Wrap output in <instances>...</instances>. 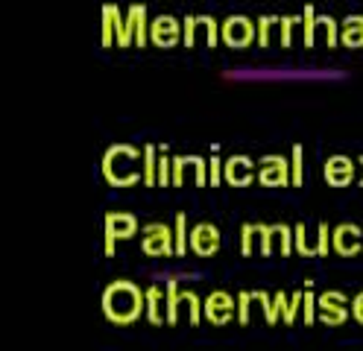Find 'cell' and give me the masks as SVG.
<instances>
[{
    "label": "cell",
    "mask_w": 363,
    "mask_h": 351,
    "mask_svg": "<svg viewBox=\"0 0 363 351\" xmlns=\"http://www.w3.org/2000/svg\"><path fill=\"white\" fill-rule=\"evenodd\" d=\"M103 313L115 325H129L147 313V290H141L135 281L118 278L103 290Z\"/></svg>",
    "instance_id": "1"
},
{
    "label": "cell",
    "mask_w": 363,
    "mask_h": 351,
    "mask_svg": "<svg viewBox=\"0 0 363 351\" xmlns=\"http://www.w3.org/2000/svg\"><path fill=\"white\" fill-rule=\"evenodd\" d=\"M103 176L115 187H129L144 182V147L132 144H115L103 155Z\"/></svg>",
    "instance_id": "2"
},
{
    "label": "cell",
    "mask_w": 363,
    "mask_h": 351,
    "mask_svg": "<svg viewBox=\"0 0 363 351\" xmlns=\"http://www.w3.org/2000/svg\"><path fill=\"white\" fill-rule=\"evenodd\" d=\"M305 47H316L320 44V38L328 44V47H334L337 41H340V21H334L331 15H316V9L308 4L305 6Z\"/></svg>",
    "instance_id": "3"
},
{
    "label": "cell",
    "mask_w": 363,
    "mask_h": 351,
    "mask_svg": "<svg viewBox=\"0 0 363 351\" xmlns=\"http://www.w3.org/2000/svg\"><path fill=\"white\" fill-rule=\"evenodd\" d=\"M182 41L185 47H196V44H206V47H214L220 41V21H214L211 15H188L182 21Z\"/></svg>",
    "instance_id": "4"
},
{
    "label": "cell",
    "mask_w": 363,
    "mask_h": 351,
    "mask_svg": "<svg viewBox=\"0 0 363 351\" xmlns=\"http://www.w3.org/2000/svg\"><path fill=\"white\" fill-rule=\"evenodd\" d=\"M141 252L144 255H158L170 257L176 255V234L167 223H147L141 228Z\"/></svg>",
    "instance_id": "5"
},
{
    "label": "cell",
    "mask_w": 363,
    "mask_h": 351,
    "mask_svg": "<svg viewBox=\"0 0 363 351\" xmlns=\"http://www.w3.org/2000/svg\"><path fill=\"white\" fill-rule=\"evenodd\" d=\"M258 38V27L252 18L246 15H229L225 21H220V41L229 47H246Z\"/></svg>",
    "instance_id": "6"
},
{
    "label": "cell",
    "mask_w": 363,
    "mask_h": 351,
    "mask_svg": "<svg viewBox=\"0 0 363 351\" xmlns=\"http://www.w3.org/2000/svg\"><path fill=\"white\" fill-rule=\"evenodd\" d=\"M258 182L267 184V187H284V184H293V167L284 155H276L269 152L258 161Z\"/></svg>",
    "instance_id": "7"
},
{
    "label": "cell",
    "mask_w": 363,
    "mask_h": 351,
    "mask_svg": "<svg viewBox=\"0 0 363 351\" xmlns=\"http://www.w3.org/2000/svg\"><path fill=\"white\" fill-rule=\"evenodd\" d=\"M349 299L343 290H325L316 296V311H320V322L323 325H343L349 319Z\"/></svg>",
    "instance_id": "8"
},
{
    "label": "cell",
    "mask_w": 363,
    "mask_h": 351,
    "mask_svg": "<svg viewBox=\"0 0 363 351\" xmlns=\"http://www.w3.org/2000/svg\"><path fill=\"white\" fill-rule=\"evenodd\" d=\"M182 33H185V27L173 15H158L150 21V41L155 47H176L182 41Z\"/></svg>",
    "instance_id": "9"
},
{
    "label": "cell",
    "mask_w": 363,
    "mask_h": 351,
    "mask_svg": "<svg viewBox=\"0 0 363 351\" xmlns=\"http://www.w3.org/2000/svg\"><path fill=\"white\" fill-rule=\"evenodd\" d=\"M202 301H206V319L211 325H225L232 316H238V304L225 290H211Z\"/></svg>",
    "instance_id": "10"
},
{
    "label": "cell",
    "mask_w": 363,
    "mask_h": 351,
    "mask_svg": "<svg viewBox=\"0 0 363 351\" xmlns=\"http://www.w3.org/2000/svg\"><path fill=\"white\" fill-rule=\"evenodd\" d=\"M258 176V164L249 155H229L223 164V182H229L235 187H243Z\"/></svg>",
    "instance_id": "11"
},
{
    "label": "cell",
    "mask_w": 363,
    "mask_h": 351,
    "mask_svg": "<svg viewBox=\"0 0 363 351\" xmlns=\"http://www.w3.org/2000/svg\"><path fill=\"white\" fill-rule=\"evenodd\" d=\"M220 243H223V238H220V228L214 223H196L191 228V249L196 255L211 257L220 252Z\"/></svg>",
    "instance_id": "12"
},
{
    "label": "cell",
    "mask_w": 363,
    "mask_h": 351,
    "mask_svg": "<svg viewBox=\"0 0 363 351\" xmlns=\"http://www.w3.org/2000/svg\"><path fill=\"white\" fill-rule=\"evenodd\" d=\"M331 240L340 255H357L363 249V228L357 223H340L331 231Z\"/></svg>",
    "instance_id": "13"
},
{
    "label": "cell",
    "mask_w": 363,
    "mask_h": 351,
    "mask_svg": "<svg viewBox=\"0 0 363 351\" xmlns=\"http://www.w3.org/2000/svg\"><path fill=\"white\" fill-rule=\"evenodd\" d=\"M354 167H357V164H354L349 155H328L323 173H325V182H328V184L346 187V184L354 182Z\"/></svg>",
    "instance_id": "14"
},
{
    "label": "cell",
    "mask_w": 363,
    "mask_h": 351,
    "mask_svg": "<svg viewBox=\"0 0 363 351\" xmlns=\"http://www.w3.org/2000/svg\"><path fill=\"white\" fill-rule=\"evenodd\" d=\"M106 231H111L121 240L135 238V234H138V217L129 214V211H108L106 214Z\"/></svg>",
    "instance_id": "15"
},
{
    "label": "cell",
    "mask_w": 363,
    "mask_h": 351,
    "mask_svg": "<svg viewBox=\"0 0 363 351\" xmlns=\"http://www.w3.org/2000/svg\"><path fill=\"white\" fill-rule=\"evenodd\" d=\"M152 325H162L167 322V293H162L158 284L147 287V313H144Z\"/></svg>",
    "instance_id": "16"
},
{
    "label": "cell",
    "mask_w": 363,
    "mask_h": 351,
    "mask_svg": "<svg viewBox=\"0 0 363 351\" xmlns=\"http://www.w3.org/2000/svg\"><path fill=\"white\" fill-rule=\"evenodd\" d=\"M340 44L363 47V15H346L340 21Z\"/></svg>",
    "instance_id": "17"
},
{
    "label": "cell",
    "mask_w": 363,
    "mask_h": 351,
    "mask_svg": "<svg viewBox=\"0 0 363 351\" xmlns=\"http://www.w3.org/2000/svg\"><path fill=\"white\" fill-rule=\"evenodd\" d=\"M164 293H167V322H179V308H182V290H179V278L167 275L164 278Z\"/></svg>",
    "instance_id": "18"
},
{
    "label": "cell",
    "mask_w": 363,
    "mask_h": 351,
    "mask_svg": "<svg viewBox=\"0 0 363 351\" xmlns=\"http://www.w3.org/2000/svg\"><path fill=\"white\" fill-rule=\"evenodd\" d=\"M272 33L281 38V15H261L258 18V47H269Z\"/></svg>",
    "instance_id": "19"
},
{
    "label": "cell",
    "mask_w": 363,
    "mask_h": 351,
    "mask_svg": "<svg viewBox=\"0 0 363 351\" xmlns=\"http://www.w3.org/2000/svg\"><path fill=\"white\" fill-rule=\"evenodd\" d=\"M258 228V252L261 255H272L279 243V231H276V223H255Z\"/></svg>",
    "instance_id": "20"
},
{
    "label": "cell",
    "mask_w": 363,
    "mask_h": 351,
    "mask_svg": "<svg viewBox=\"0 0 363 351\" xmlns=\"http://www.w3.org/2000/svg\"><path fill=\"white\" fill-rule=\"evenodd\" d=\"M135 6V47H144L150 41V18L144 4H132Z\"/></svg>",
    "instance_id": "21"
},
{
    "label": "cell",
    "mask_w": 363,
    "mask_h": 351,
    "mask_svg": "<svg viewBox=\"0 0 363 351\" xmlns=\"http://www.w3.org/2000/svg\"><path fill=\"white\" fill-rule=\"evenodd\" d=\"M144 184H158V147L144 144Z\"/></svg>",
    "instance_id": "22"
},
{
    "label": "cell",
    "mask_w": 363,
    "mask_h": 351,
    "mask_svg": "<svg viewBox=\"0 0 363 351\" xmlns=\"http://www.w3.org/2000/svg\"><path fill=\"white\" fill-rule=\"evenodd\" d=\"M302 30L305 35V18L302 15H281V47H290L293 44V33Z\"/></svg>",
    "instance_id": "23"
},
{
    "label": "cell",
    "mask_w": 363,
    "mask_h": 351,
    "mask_svg": "<svg viewBox=\"0 0 363 351\" xmlns=\"http://www.w3.org/2000/svg\"><path fill=\"white\" fill-rule=\"evenodd\" d=\"M173 234H176V255H185V252H188V246H191V234H188V217L182 214V211L176 214Z\"/></svg>",
    "instance_id": "24"
},
{
    "label": "cell",
    "mask_w": 363,
    "mask_h": 351,
    "mask_svg": "<svg viewBox=\"0 0 363 351\" xmlns=\"http://www.w3.org/2000/svg\"><path fill=\"white\" fill-rule=\"evenodd\" d=\"M252 299L264 308V316H267V322L269 325H276L279 319H281V311H279V304H276V299H272L269 293H264V290H252Z\"/></svg>",
    "instance_id": "25"
},
{
    "label": "cell",
    "mask_w": 363,
    "mask_h": 351,
    "mask_svg": "<svg viewBox=\"0 0 363 351\" xmlns=\"http://www.w3.org/2000/svg\"><path fill=\"white\" fill-rule=\"evenodd\" d=\"M158 184H173V155H167V147H158Z\"/></svg>",
    "instance_id": "26"
},
{
    "label": "cell",
    "mask_w": 363,
    "mask_h": 351,
    "mask_svg": "<svg viewBox=\"0 0 363 351\" xmlns=\"http://www.w3.org/2000/svg\"><path fill=\"white\" fill-rule=\"evenodd\" d=\"M255 240H258L255 223H243V225H240V252H243V255H252V252H255Z\"/></svg>",
    "instance_id": "27"
},
{
    "label": "cell",
    "mask_w": 363,
    "mask_h": 351,
    "mask_svg": "<svg viewBox=\"0 0 363 351\" xmlns=\"http://www.w3.org/2000/svg\"><path fill=\"white\" fill-rule=\"evenodd\" d=\"M290 167H293V184H302L305 182V150H302V144L293 147Z\"/></svg>",
    "instance_id": "28"
},
{
    "label": "cell",
    "mask_w": 363,
    "mask_h": 351,
    "mask_svg": "<svg viewBox=\"0 0 363 351\" xmlns=\"http://www.w3.org/2000/svg\"><path fill=\"white\" fill-rule=\"evenodd\" d=\"M305 234H308V231H305V223H296V225H293V246H296L299 255H316V246L308 243Z\"/></svg>",
    "instance_id": "29"
},
{
    "label": "cell",
    "mask_w": 363,
    "mask_h": 351,
    "mask_svg": "<svg viewBox=\"0 0 363 351\" xmlns=\"http://www.w3.org/2000/svg\"><path fill=\"white\" fill-rule=\"evenodd\" d=\"M331 231L334 228H328V223H320V231H316V255L320 257H328V249H334Z\"/></svg>",
    "instance_id": "30"
},
{
    "label": "cell",
    "mask_w": 363,
    "mask_h": 351,
    "mask_svg": "<svg viewBox=\"0 0 363 351\" xmlns=\"http://www.w3.org/2000/svg\"><path fill=\"white\" fill-rule=\"evenodd\" d=\"M311 284H313V281H305V301H302V311H305V322L308 325L316 319V296H313Z\"/></svg>",
    "instance_id": "31"
},
{
    "label": "cell",
    "mask_w": 363,
    "mask_h": 351,
    "mask_svg": "<svg viewBox=\"0 0 363 351\" xmlns=\"http://www.w3.org/2000/svg\"><path fill=\"white\" fill-rule=\"evenodd\" d=\"M252 293H249V290H240L238 293V322L240 325H246L249 322V308H252Z\"/></svg>",
    "instance_id": "32"
},
{
    "label": "cell",
    "mask_w": 363,
    "mask_h": 351,
    "mask_svg": "<svg viewBox=\"0 0 363 351\" xmlns=\"http://www.w3.org/2000/svg\"><path fill=\"white\" fill-rule=\"evenodd\" d=\"M276 231H279V249H281V255H290L293 249V228L290 225H284V223H276Z\"/></svg>",
    "instance_id": "33"
},
{
    "label": "cell",
    "mask_w": 363,
    "mask_h": 351,
    "mask_svg": "<svg viewBox=\"0 0 363 351\" xmlns=\"http://www.w3.org/2000/svg\"><path fill=\"white\" fill-rule=\"evenodd\" d=\"M302 301H305V290H296L290 296V304H287V313H284V322L287 325H293L296 322V313L302 311Z\"/></svg>",
    "instance_id": "34"
},
{
    "label": "cell",
    "mask_w": 363,
    "mask_h": 351,
    "mask_svg": "<svg viewBox=\"0 0 363 351\" xmlns=\"http://www.w3.org/2000/svg\"><path fill=\"white\" fill-rule=\"evenodd\" d=\"M223 158L217 155V152H211V161H208V182L211 184H220L223 182Z\"/></svg>",
    "instance_id": "35"
},
{
    "label": "cell",
    "mask_w": 363,
    "mask_h": 351,
    "mask_svg": "<svg viewBox=\"0 0 363 351\" xmlns=\"http://www.w3.org/2000/svg\"><path fill=\"white\" fill-rule=\"evenodd\" d=\"M352 316H354V319L363 325V290H360V293L352 299Z\"/></svg>",
    "instance_id": "36"
},
{
    "label": "cell",
    "mask_w": 363,
    "mask_h": 351,
    "mask_svg": "<svg viewBox=\"0 0 363 351\" xmlns=\"http://www.w3.org/2000/svg\"><path fill=\"white\" fill-rule=\"evenodd\" d=\"M115 249H118V238L111 231H106V255H115Z\"/></svg>",
    "instance_id": "37"
},
{
    "label": "cell",
    "mask_w": 363,
    "mask_h": 351,
    "mask_svg": "<svg viewBox=\"0 0 363 351\" xmlns=\"http://www.w3.org/2000/svg\"><path fill=\"white\" fill-rule=\"evenodd\" d=\"M357 164H360V167H363V155H360V158H357ZM360 184H363V179H360Z\"/></svg>",
    "instance_id": "38"
}]
</instances>
